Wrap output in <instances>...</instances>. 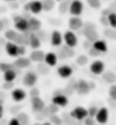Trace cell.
I'll list each match as a JSON object with an SVG mask.
<instances>
[{"label":"cell","mask_w":116,"mask_h":125,"mask_svg":"<svg viewBox=\"0 0 116 125\" xmlns=\"http://www.w3.org/2000/svg\"><path fill=\"white\" fill-rule=\"evenodd\" d=\"M96 122V120L93 119V117H91V116H87L85 119H84V123L85 124H94Z\"/></svg>","instance_id":"ee69618b"},{"label":"cell","mask_w":116,"mask_h":125,"mask_svg":"<svg viewBox=\"0 0 116 125\" xmlns=\"http://www.w3.org/2000/svg\"><path fill=\"white\" fill-rule=\"evenodd\" d=\"M109 119V111L108 109L105 107H102L99 109V111L97 112V114L95 116V120L98 123L101 124H104L108 122Z\"/></svg>","instance_id":"ba28073f"},{"label":"cell","mask_w":116,"mask_h":125,"mask_svg":"<svg viewBox=\"0 0 116 125\" xmlns=\"http://www.w3.org/2000/svg\"><path fill=\"white\" fill-rule=\"evenodd\" d=\"M70 4H71V2L68 1V0H63V1H61V3L59 5V7H58L59 12L61 14H65L67 11H69Z\"/></svg>","instance_id":"83f0119b"},{"label":"cell","mask_w":116,"mask_h":125,"mask_svg":"<svg viewBox=\"0 0 116 125\" xmlns=\"http://www.w3.org/2000/svg\"><path fill=\"white\" fill-rule=\"evenodd\" d=\"M50 40H51L52 46H54V47H60V46H62L63 41H64V36L61 34V32L55 30L52 33Z\"/></svg>","instance_id":"9a60e30c"},{"label":"cell","mask_w":116,"mask_h":125,"mask_svg":"<svg viewBox=\"0 0 116 125\" xmlns=\"http://www.w3.org/2000/svg\"><path fill=\"white\" fill-rule=\"evenodd\" d=\"M3 102H4V100L0 98V104H3Z\"/></svg>","instance_id":"816d5d0a"},{"label":"cell","mask_w":116,"mask_h":125,"mask_svg":"<svg viewBox=\"0 0 116 125\" xmlns=\"http://www.w3.org/2000/svg\"><path fill=\"white\" fill-rule=\"evenodd\" d=\"M70 115L73 119L76 121H83L88 116V110L82 106H77L70 112Z\"/></svg>","instance_id":"3957f363"},{"label":"cell","mask_w":116,"mask_h":125,"mask_svg":"<svg viewBox=\"0 0 116 125\" xmlns=\"http://www.w3.org/2000/svg\"><path fill=\"white\" fill-rule=\"evenodd\" d=\"M92 48H94L100 53H105L108 51L107 43L104 40H102V39H97L94 42H92Z\"/></svg>","instance_id":"44dd1931"},{"label":"cell","mask_w":116,"mask_h":125,"mask_svg":"<svg viewBox=\"0 0 116 125\" xmlns=\"http://www.w3.org/2000/svg\"><path fill=\"white\" fill-rule=\"evenodd\" d=\"M28 24H29V31L31 32H37L41 29V21L36 18H32L31 17L28 19Z\"/></svg>","instance_id":"d6986e66"},{"label":"cell","mask_w":116,"mask_h":125,"mask_svg":"<svg viewBox=\"0 0 116 125\" xmlns=\"http://www.w3.org/2000/svg\"><path fill=\"white\" fill-rule=\"evenodd\" d=\"M14 68V64H10V63L7 62H1V71L5 72L8 70H11Z\"/></svg>","instance_id":"74e56055"},{"label":"cell","mask_w":116,"mask_h":125,"mask_svg":"<svg viewBox=\"0 0 116 125\" xmlns=\"http://www.w3.org/2000/svg\"><path fill=\"white\" fill-rule=\"evenodd\" d=\"M102 78L107 83L113 84L116 81V74L113 71H106L102 73Z\"/></svg>","instance_id":"484cf974"},{"label":"cell","mask_w":116,"mask_h":125,"mask_svg":"<svg viewBox=\"0 0 116 125\" xmlns=\"http://www.w3.org/2000/svg\"><path fill=\"white\" fill-rule=\"evenodd\" d=\"M15 28L18 32H25L29 30V24L28 19L23 18V16H16L13 18Z\"/></svg>","instance_id":"7a4b0ae2"},{"label":"cell","mask_w":116,"mask_h":125,"mask_svg":"<svg viewBox=\"0 0 116 125\" xmlns=\"http://www.w3.org/2000/svg\"><path fill=\"white\" fill-rule=\"evenodd\" d=\"M47 107H48V110H49V111H50V115L55 114V113H57L58 111H59V106H58V105H56L55 103H54V102H52L51 104H49Z\"/></svg>","instance_id":"8d00e7d4"},{"label":"cell","mask_w":116,"mask_h":125,"mask_svg":"<svg viewBox=\"0 0 116 125\" xmlns=\"http://www.w3.org/2000/svg\"><path fill=\"white\" fill-rule=\"evenodd\" d=\"M75 55V51H74V48H71L67 45H65L61 47V49L58 52V58L61 59H65L67 58H71Z\"/></svg>","instance_id":"7c38bea8"},{"label":"cell","mask_w":116,"mask_h":125,"mask_svg":"<svg viewBox=\"0 0 116 125\" xmlns=\"http://www.w3.org/2000/svg\"><path fill=\"white\" fill-rule=\"evenodd\" d=\"M83 11V4L81 0H73L70 4L69 12L72 16H80Z\"/></svg>","instance_id":"5b68a950"},{"label":"cell","mask_w":116,"mask_h":125,"mask_svg":"<svg viewBox=\"0 0 116 125\" xmlns=\"http://www.w3.org/2000/svg\"><path fill=\"white\" fill-rule=\"evenodd\" d=\"M91 90L90 83H88L86 80H80L77 81V87H76V91L80 95H86L88 94Z\"/></svg>","instance_id":"8fae6325"},{"label":"cell","mask_w":116,"mask_h":125,"mask_svg":"<svg viewBox=\"0 0 116 125\" xmlns=\"http://www.w3.org/2000/svg\"><path fill=\"white\" fill-rule=\"evenodd\" d=\"M31 62H32V60L30 59V58H25L24 56H21L20 58H18L13 64L16 67H17L18 69L23 70V69H26L30 66Z\"/></svg>","instance_id":"2e32d148"},{"label":"cell","mask_w":116,"mask_h":125,"mask_svg":"<svg viewBox=\"0 0 116 125\" xmlns=\"http://www.w3.org/2000/svg\"><path fill=\"white\" fill-rule=\"evenodd\" d=\"M86 2L92 8H99V7H101V0H86Z\"/></svg>","instance_id":"d590c367"},{"label":"cell","mask_w":116,"mask_h":125,"mask_svg":"<svg viewBox=\"0 0 116 125\" xmlns=\"http://www.w3.org/2000/svg\"><path fill=\"white\" fill-rule=\"evenodd\" d=\"M55 1H58V2H61V1H63V0H55Z\"/></svg>","instance_id":"db71d44e"},{"label":"cell","mask_w":116,"mask_h":125,"mask_svg":"<svg viewBox=\"0 0 116 125\" xmlns=\"http://www.w3.org/2000/svg\"><path fill=\"white\" fill-rule=\"evenodd\" d=\"M0 71H1V63H0Z\"/></svg>","instance_id":"11a10c76"},{"label":"cell","mask_w":116,"mask_h":125,"mask_svg":"<svg viewBox=\"0 0 116 125\" xmlns=\"http://www.w3.org/2000/svg\"><path fill=\"white\" fill-rule=\"evenodd\" d=\"M30 59L33 62H44V58H45V54L44 53V51L39 50V49H34V51H32V53L30 54Z\"/></svg>","instance_id":"ac0fdd59"},{"label":"cell","mask_w":116,"mask_h":125,"mask_svg":"<svg viewBox=\"0 0 116 125\" xmlns=\"http://www.w3.org/2000/svg\"><path fill=\"white\" fill-rule=\"evenodd\" d=\"M5 49L10 57H17L18 54V45L14 41H7L5 44Z\"/></svg>","instance_id":"4fadbf2b"},{"label":"cell","mask_w":116,"mask_h":125,"mask_svg":"<svg viewBox=\"0 0 116 125\" xmlns=\"http://www.w3.org/2000/svg\"><path fill=\"white\" fill-rule=\"evenodd\" d=\"M83 34L86 38L87 40L91 41L92 43L94 42L95 40H97L98 38H99V35L96 31L95 27L92 24H90V23H88V24H86L84 26V28L83 29Z\"/></svg>","instance_id":"6da1fadb"},{"label":"cell","mask_w":116,"mask_h":125,"mask_svg":"<svg viewBox=\"0 0 116 125\" xmlns=\"http://www.w3.org/2000/svg\"><path fill=\"white\" fill-rule=\"evenodd\" d=\"M24 10L25 12H30V2H27L24 6Z\"/></svg>","instance_id":"bcb514c9"},{"label":"cell","mask_w":116,"mask_h":125,"mask_svg":"<svg viewBox=\"0 0 116 125\" xmlns=\"http://www.w3.org/2000/svg\"><path fill=\"white\" fill-rule=\"evenodd\" d=\"M17 74L18 73L17 72V70H14V68H13V69L4 72V80H5V81H14L17 79Z\"/></svg>","instance_id":"d4e9b609"},{"label":"cell","mask_w":116,"mask_h":125,"mask_svg":"<svg viewBox=\"0 0 116 125\" xmlns=\"http://www.w3.org/2000/svg\"><path fill=\"white\" fill-rule=\"evenodd\" d=\"M4 115V108H3V104H0V120L3 118Z\"/></svg>","instance_id":"c3c4849f"},{"label":"cell","mask_w":116,"mask_h":125,"mask_svg":"<svg viewBox=\"0 0 116 125\" xmlns=\"http://www.w3.org/2000/svg\"><path fill=\"white\" fill-rule=\"evenodd\" d=\"M9 124L10 125H19V124H21L20 123V121H19V119L17 118H12L9 121Z\"/></svg>","instance_id":"f6af8a7d"},{"label":"cell","mask_w":116,"mask_h":125,"mask_svg":"<svg viewBox=\"0 0 116 125\" xmlns=\"http://www.w3.org/2000/svg\"><path fill=\"white\" fill-rule=\"evenodd\" d=\"M48 118H49V121H50L53 124H62V123H63V120H62L59 116H57L56 113L51 114Z\"/></svg>","instance_id":"1f68e13d"},{"label":"cell","mask_w":116,"mask_h":125,"mask_svg":"<svg viewBox=\"0 0 116 125\" xmlns=\"http://www.w3.org/2000/svg\"><path fill=\"white\" fill-rule=\"evenodd\" d=\"M73 72H74L73 69L68 65H62L58 68L57 70L58 75L63 79H67L69 77H71Z\"/></svg>","instance_id":"e0dca14e"},{"label":"cell","mask_w":116,"mask_h":125,"mask_svg":"<svg viewBox=\"0 0 116 125\" xmlns=\"http://www.w3.org/2000/svg\"><path fill=\"white\" fill-rule=\"evenodd\" d=\"M52 102L55 103L59 107H65L68 104V98L65 94H56L54 95V97L52 99Z\"/></svg>","instance_id":"5bb4252c"},{"label":"cell","mask_w":116,"mask_h":125,"mask_svg":"<svg viewBox=\"0 0 116 125\" xmlns=\"http://www.w3.org/2000/svg\"><path fill=\"white\" fill-rule=\"evenodd\" d=\"M31 104H32L33 111L35 112V113H39L45 107L44 101L39 96L32 97V99H31Z\"/></svg>","instance_id":"30bf717a"},{"label":"cell","mask_w":116,"mask_h":125,"mask_svg":"<svg viewBox=\"0 0 116 125\" xmlns=\"http://www.w3.org/2000/svg\"><path fill=\"white\" fill-rule=\"evenodd\" d=\"M76 63L78 64L79 66H85L86 64L88 63V58L85 55H80L76 59Z\"/></svg>","instance_id":"836d02e7"},{"label":"cell","mask_w":116,"mask_h":125,"mask_svg":"<svg viewBox=\"0 0 116 125\" xmlns=\"http://www.w3.org/2000/svg\"><path fill=\"white\" fill-rule=\"evenodd\" d=\"M98 111H99V109L97 107H95V106H92V107H90L88 109V114L89 116H91V117H95L96 114H97V112H98Z\"/></svg>","instance_id":"ab89813d"},{"label":"cell","mask_w":116,"mask_h":125,"mask_svg":"<svg viewBox=\"0 0 116 125\" xmlns=\"http://www.w3.org/2000/svg\"><path fill=\"white\" fill-rule=\"evenodd\" d=\"M25 47L26 46L25 45H18V54H19V56H24L25 54V51H26Z\"/></svg>","instance_id":"7bdbcfd3"},{"label":"cell","mask_w":116,"mask_h":125,"mask_svg":"<svg viewBox=\"0 0 116 125\" xmlns=\"http://www.w3.org/2000/svg\"><path fill=\"white\" fill-rule=\"evenodd\" d=\"M68 26L70 30L77 31L83 27V22L80 16H72L68 20Z\"/></svg>","instance_id":"8992f818"},{"label":"cell","mask_w":116,"mask_h":125,"mask_svg":"<svg viewBox=\"0 0 116 125\" xmlns=\"http://www.w3.org/2000/svg\"><path fill=\"white\" fill-rule=\"evenodd\" d=\"M5 27H6V25H5V23L3 22V19H0V32L3 31V29L5 28Z\"/></svg>","instance_id":"7dc6e473"},{"label":"cell","mask_w":116,"mask_h":125,"mask_svg":"<svg viewBox=\"0 0 116 125\" xmlns=\"http://www.w3.org/2000/svg\"><path fill=\"white\" fill-rule=\"evenodd\" d=\"M18 32L14 30V29H8L7 31L5 32L4 34V37L6 38V39H7L8 41H14L15 38H17Z\"/></svg>","instance_id":"f1b7e54d"},{"label":"cell","mask_w":116,"mask_h":125,"mask_svg":"<svg viewBox=\"0 0 116 125\" xmlns=\"http://www.w3.org/2000/svg\"><path fill=\"white\" fill-rule=\"evenodd\" d=\"M30 94L31 98L32 97H36V96H39L40 95V90H38L37 88H34V87H32V89L30 90Z\"/></svg>","instance_id":"60d3db41"},{"label":"cell","mask_w":116,"mask_h":125,"mask_svg":"<svg viewBox=\"0 0 116 125\" xmlns=\"http://www.w3.org/2000/svg\"><path fill=\"white\" fill-rule=\"evenodd\" d=\"M43 10L44 11H51L55 7V0H43Z\"/></svg>","instance_id":"4316f807"},{"label":"cell","mask_w":116,"mask_h":125,"mask_svg":"<svg viewBox=\"0 0 116 125\" xmlns=\"http://www.w3.org/2000/svg\"><path fill=\"white\" fill-rule=\"evenodd\" d=\"M43 124H44V125H50V124H53L51 122H44V123Z\"/></svg>","instance_id":"f907efd6"},{"label":"cell","mask_w":116,"mask_h":125,"mask_svg":"<svg viewBox=\"0 0 116 125\" xmlns=\"http://www.w3.org/2000/svg\"><path fill=\"white\" fill-rule=\"evenodd\" d=\"M14 42L17 45H24V38H23V33L22 32H18L17 38H15Z\"/></svg>","instance_id":"f35d334b"},{"label":"cell","mask_w":116,"mask_h":125,"mask_svg":"<svg viewBox=\"0 0 116 125\" xmlns=\"http://www.w3.org/2000/svg\"><path fill=\"white\" fill-rule=\"evenodd\" d=\"M6 1H7V2H14L16 0H6Z\"/></svg>","instance_id":"f5cc1de1"},{"label":"cell","mask_w":116,"mask_h":125,"mask_svg":"<svg viewBox=\"0 0 116 125\" xmlns=\"http://www.w3.org/2000/svg\"><path fill=\"white\" fill-rule=\"evenodd\" d=\"M14 81H5L3 84V88L5 90H11L12 88H14Z\"/></svg>","instance_id":"b9f144b4"},{"label":"cell","mask_w":116,"mask_h":125,"mask_svg":"<svg viewBox=\"0 0 116 125\" xmlns=\"http://www.w3.org/2000/svg\"><path fill=\"white\" fill-rule=\"evenodd\" d=\"M49 65H47L45 62H40L38 63V66H37V70L39 73H41L43 75H45L49 72Z\"/></svg>","instance_id":"f546056e"},{"label":"cell","mask_w":116,"mask_h":125,"mask_svg":"<svg viewBox=\"0 0 116 125\" xmlns=\"http://www.w3.org/2000/svg\"><path fill=\"white\" fill-rule=\"evenodd\" d=\"M64 41H65V45L69 46L71 48H75L77 46L78 38L73 30H68L64 34Z\"/></svg>","instance_id":"277c9868"},{"label":"cell","mask_w":116,"mask_h":125,"mask_svg":"<svg viewBox=\"0 0 116 125\" xmlns=\"http://www.w3.org/2000/svg\"><path fill=\"white\" fill-rule=\"evenodd\" d=\"M36 82H37V76L34 72L28 71L25 74L24 78H23V83L25 86L32 88L36 84Z\"/></svg>","instance_id":"52a82bcc"},{"label":"cell","mask_w":116,"mask_h":125,"mask_svg":"<svg viewBox=\"0 0 116 125\" xmlns=\"http://www.w3.org/2000/svg\"><path fill=\"white\" fill-rule=\"evenodd\" d=\"M58 56L54 52H48L45 54V58H44V62L50 67H55L57 63Z\"/></svg>","instance_id":"cb8c5ba5"},{"label":"cell","mask_w":116,"mask_h":125,"mask_svg":"<svg viewBox=\"0 0 116 125\" xmlns=\"http://www.w3.org/2000/svg\"><path fill=\"white\" fill-rule=\"evenodd\" d=\"M6 43H7V42H6V38H0V46L4 45V44H6Z\"/></svg>","instance_id":"681fc988"},{"label":"cell","mask_w":116,"mask_h":125,"mask_svg":"<svg viewBox=\"0 0 116 125\" xmlns=\"http://www.w3.org/2000/svg\"><path fill=\"white\" fill-rule=\"evenodd\" d=\"M43 10V3L42 1L34 0L30 1V12L33 14H39Z\"/></svg>","instance_id":"603a6c76"},{"label":"cell","mask_w":116,"mask_h":125,"mask_svg":"<svg viewBox=\"0 0 116 125\" xmlns=\"http://www.w3.org/2000/svg\"><path fill=\"white\" fill-rule=\"evenodd\" d=\"M107 18H108V21H109V25L113 28L115 29L116 28V12H113V11H112V12L107 16Z\"/></svg>","instance_id":"4dcf8cb0"},{"label":"cell","mask_w":116,"mask_h":125,"mask_svg":"<svg viewBox=\"0 0 116 125\" xmlns=\"http://www.w3.org/2000/svg\"><path fill=\"white\" fill-rule=\"evenodd\" d=\"M29 46L33 49H38L41 46V38H39V36L35 32H31Z\"/></svg>","instance_id":"7402d4cb"},{"label":"cell","mask_w":116,"mask_h":125,"mask_svg":"<svg viewBox=\"0 0 116 125\" xmlns=\"http://www.w3.org/2000/svg\"><path fill=\"white\" fill-rule=\"evenodd\" d=\"M104 63L102 62V60H94L93 62L91 64L90 66V70L92 71V73H93L94 75H102V73L104 72Z\"/></svg>","instance_id":"9c48e42d"},{"label":"cell","mask_w":116,"mask_h":125,"mask_svg":"<svg viewBox=\"0 0 116 125\" xmlns=\"http://www.w3.org/2000/svg\"><path fill=\"white\" fill-rule=\"evenodd\" d=\"M109 96L112 100L116 101V85L115 84L111 85V87L109 88Z\"/></svg>","instance_id":"e575fe53"},{"label":"cell","mask_w":116,"mask_h":125,"mask_svg":"<svg viewBox=\"0 0 116 125\" xmlns=\"http://www.w3.org/2000/svg\"><path fill=\"white\" fill-rule=\"evenodd\" d=\"M17 118L19 119L21 124H27L28 122H29V117L25 112H20L19 114L17 115Z\"/></svg>","instance_id":"d6a6232c"},{"label":"cell","mask_w":116,"mask_h":125,"mask_svg":"<svg viewBox=\"0 0 116 125\" xmlns=\"http://www.w3.org/2000/svg\"><path fill=\"white\" fill-rule=\"evenodd\" d=\"M11 96H12V99L14 100L15 101L17 102H19V101H24L25 97H26V93L24 90L22 89H15L12 93H11Z\"/></svg>","instance_id":"ffe728a7"}]
</instances>
